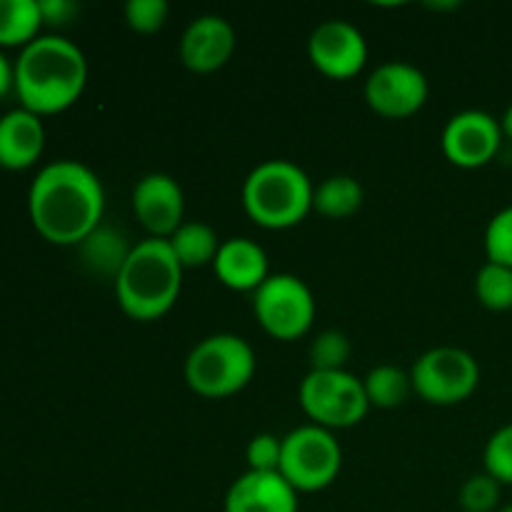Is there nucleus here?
<instances>
[{"label": "nucleus", "mask_w": 512, "mask_h": 512, "mask_svg": "<svg viewBox=\"0 0 512 512\" xmlns=\"http://www.w3.org/2000/svg\"><path fill=\"white\" fill-rule=\"evenodd\" d=\"M28 213L33 228L48 243L78 248L103 225V183L78 160H55L35 175L28 190Z\"/></svg>", "instance_id": "f257e3e1"}, {"label": "nucleus", "mask_w": 512, "mask_h": 512, "mask_svg": "<svg viewBox=\"0 0 512 512\" xmlns=\"http://www.w3.org/2000/svg\"><path fill=\"white\" fill-rule=\"evenodd\" d=\"M88 83L83 50L60 35H38L15 60V95L20 108L35 115L68 110Z\"/></svg>", "instance_id": "f03ea898"}, {"label": "nucleus", "mask_w": 512, "mask_h": 512, "mask_svg": "<svg viewBox=\"0 0 512 512\" xmlns=\"http://www.w3.org/2000/svg\"><path fill=\"white\" fill-rule=\"evenodd\" d=\"M183 288V265L163 238H145L133 245L115 278V298L128 318L150 323L170 313Z\"/></svg>", "instance_id": "7ed1b4c3"}, {"label": "nucleus", "mask_w": 512, "mask_h": 512, "mask_svg": "<svg viewBox=\"0 0 512 512\" xmlns=\"http://www.w3.org/2000/svg\"><path fill=\"white\" fill-rule=\"evenodd\" d=\"M315 185L300 165L273 158L255 165L243 183V208L265 230H288L313 210Z\"/></svg>", "instance_id": "20e7f679"}, {"label": "nucleus", "mask_w": 512, "mask_h": 512, "mask_svg": "<svg viewBox=\"0 0 512 512\" xmlns=\"http://www.w3.org/2000/svg\"><path fill=\"white\" fill-rule=\"evenodd\" d=\"M253 375V345L233 333L208 335L185 358V383L200 398H230L240 393Z\"/></svg>", "instance_id": "39448f33"}, {"label": "nucleus", "mask_w": 512, "mask_h": 512, "mask_svg": "<svg viewBox=\"0 0 512 512\" xmlns=\"http://www.w3.org/2000/svg\"><path fill=\"white\" fill-rule=\"evenodd\" d=\"M303 413L325 430H345L368 415L370 403L363 380L348 370H310L298 388Z\"/></svg>", "instance_id": "423d86ee"}, {"label": "nucleus", "mask_w": 512, "mask_h": 512, "mask_svg": "<svg viewBox=\"0 0 512 512\" xmlns=\"http://www.w3.org/2000/svg\"><path fill=\"white\" fill-rule=\"evenodd\" d=\"M343 450L335 435L320 425H300L283 438L278 473L300 493H320L338 480Z\"/></svg>", "instance_id": "0eeeda50"}, {"label": "nucleus", "mask_w": 512, "mask_h": 512, "mask_svg": "<svg viewBox=\"0 0 512 512\" xmlns=\"http://www.w3.org/2000/svg\"><path fill=\"white\" fill-rule=\"evenodd\" d=\"M253 313L260 328L275 340H298L313 328V290L290 273H270V278L253 293Z\"/></svg>", "instance_id": "6e6552de"}, {"label": "nucleus", "mask_w": 512, "mask_h": 512, "mask_svg": "<svg viewBox=\"0 0 512 512\" xmlns=\"http://www.w3.org/2000/svg\"><path fill=\"white\" fill-rule=\"evenodd\" d=\"M413 390L430 405H458L478 390L480 365L468 350L443 345L415 360Z\"/></svg>", "instance_id": "1a4fd4ad"}, {"label": "nucleus", "mask_w": 512, "mask_h": 512, "mask_svg": "<svg viewBox=\"0 0 512 512\" xmlns=\"http://www.w3.org/2000/svg\"><path fill=\"white\" fill-rule=\"evenodd\" d=\"M430 85L423 70L405 60L378 65L365 80V103L383 118L403 120L428 103Z\"/></svg>", "instance_id": "9d476101"}, {"label": "nucleus", "mask_w": 512, "mask_h": 512, "mask_svg": "<svg viewBox=\"0 0 512 512\" xmlns=\"http://www.w3.org/2000/svg\"><path fill=\"white\" fill-rule=\"evenodd\" d=\"M308 58L325 78L350 80L368 63V43L358 25L348 20H325L310 33Z\"/></svg>", "instance_id": "9b49d317"}, {"label": "nucleus", "mask_w": 512, "mask_h": 512, "mask_svg": "<svg viewBox=\"0 0 512 512\" xmlns=\"http://www.w3.org/2000/svg\"><path fill=\"white\" fill-rule=\"evenodd\" d=\"M500 143H503L500 120L495 115L485 113V110L455 113L445 123L443 138H440L445 158L465 170L488 165L498 155Z\"/></svg>", "instance_id": "f8f14e48"}, {"label": "nucleus", "mask_w": 512, "mask_h": 512, "mask_svg": "<svg viewBox=\"0 0 512 512\" xmlns=\"http://www.w3.org/2000/svg\"><path fill=\"white\" fill-rule=\"evenodd\" d=\"M133 213L150 238L168 240L185 223L183 188L165 173L143 175L133 188Z\"/></svg>", "instance_id": "ddd939ff"}, {"label": "nucleus", "mask_w": 512, "mask_h": 512, "mask_svg": "<svg viewBox=\"0 0 512 512\" xmlns=\"http://www.w3.org/2000/svg\"><path fill=\"white\" fill-rule=\"evenodd\" d=\"M235 28L223 15H200L180 38V60L193 73H215L235 53Z\"/></svg>", "instance_id": "4468645a"}, {"label": "nucleus", "mask_w": 512, "mask_h": 512, "mask_svg": "<svg viewBox=\"0 0 512 512\" xmlns=\"http://www.w3.org/2000/svg\"><path fill=\"white\" fill-rule=\"evenodd\" d=\"M225 512H298V490L280 473L240 475L225 495Z\"/></svg>", "instance_id": "2eb2a0df"}, {"label": "nucleus", "mask_w": 512, "mask_h": 512, "mask_svg": "<svg viewBox=\"0 0 512 512\" xmlns=\"http://www.w3.org/2000/svg\"><path fill=\"white\" fill-rule=\"evenodd\" d=\"M213 270L225 288L238 293H255L270 278L268 255L250 238L223 240L213 260Z\"/></svg>", "instance_id": "dca6fc26"}, {"label": "nucleus", "mask_w": 512, "mask_h": 512, "mask_svg": "<svg viewBox=\"0 0 512 512\" xmlns=\"http://www.w3.org/2000/svg\"><path fill=\"white\" fill-rule=\"evenodd\" d=\"M45 148V128L40 115L15 108L0 118V168L25 170L35 165Z\"/></svg>", "instance_id": "f3484780"}, {"label": "nucleus", "mask_w": 512, "mask_h": 512, "mask_svg": "<svg viewBox=\"0 0 512 512\" xmlns=\"http://www.w3.org/2000/svg\"><path fill=\"white\" fill-rule=\"evenodd\" d=\"M78 250L83 263L88 265L93 273L108 275V278L115 280L118 278L120 268H123V263L128 260L133 245L125 243L123 233L100 225V228H95L93 233L78 245Z\"/></svg>", "instance_id": "a211bd4d"}, {"label": "nucleus", "mask_w": 512, "mask_h": 512, "mask_svg": "<svg viewBox=\"0 0 512 512\" xmlns=\"http://www.w3.org/2000/svg\"><path fill=\"white\" fill-rule=\"evenodd\" d=\"M178 263L185 268H203L213 265L215 255L220 250V238L208 223L200 220H185L178 230L168 238Z\"/></svg>", "instance_id": "6ab92c4d"}, {"label": "nucleus", "mask_w": 512, "mask_h": 512, "mask_svg": "<svg viewBox=\"0 0 512 512\" xmlns=\"http://www.w3.org/2000/svg\"><path fill=\"white\" fill-rule=\"evenodd\" d=\"M363 198V185L353 175H330L315 188L313 210L323 218L345 220L358 213Z\"/></svg>", "instance_id": "aec40b11"}, {"label": "nucleus", "mask_w": 512, "mask_h": 512, "mask_svg": "<svg viewBox=\"0 0 512 512\" xmlns=\"http://www.w3.org/2000/svg\"><path fill=\"white\" fill-rule=\"evenodd\" d=\"M43 25L38 0H0V48H25Z\"/></svg>", "instance_id": "412c9836"}, {"label": "nucleus", "mask_w": 512, "mask_h": 512, "mask_svg": "<svg viewBox=\"0 0 512 512\" xmlns=\"http://www.w3.org/2000/svg\"><path fill=\"white\" fill-rule=\"evenodd\" d=\"M363 388L365 395H368L370 408L375 405V408L383 410L400 408L410 398V393H415L410 373H405L398 365H378V368H373L363 378Z\"/></svg>", "instance_id": "4be33fe9"}, {"label": "nucleus", "mask_w": 512, "mask_h": 512, "mask_svg": "<svg viewBox=\"0 0 512 512\" xmlns=\"http://www.w3.org/2000/svg\"><path fill=\"white\" fill-rule=\"evenodd\" d=\"M475 295L488 310L512 308V268L500 263H485L475 275Z\"/></svg>", "instance_id": "5701e85b"}, {"label": "nucleus", "mask_w": 512, "mask_h": 512, "mask_svg": "<svg viewBox=\"0 0 512 512\" xmlns=\"http://www.w3.org/2000/svg\"><path fill=\"white\" fill-rule=\"evenodd\" d=\"M353 345L340 330H323L310 343V370H345Z\"/></svg>", "instance_id": "b1692460"}, {"label": "nucleus", "mask_w": 512, "mask_h": 512, "mask_svg": "<svg viewBox=\"0 0 512 512\" xmlns=\"http://www.w3.org/2000/svg\"><path fill=\"white\" fill-rule=\"evenodd\" d=\"M500 495H503V485L488 473L470 475L463 485H460L458 503L463 512H498Z\"/></svg>", "instance_id": "393cba45"}, {"label": "nucleus", "mask_w": 512, "mask_h": 512, "mask_svg": "<svg viewBox=\"0 0 512 512\" xmlns=\"http://www.w3.org/2000/svg\"><path fill=\"white\" fill-rule=\"evenodd\" d=\"M483 460L485 473L493 475L500 485H512V423L490 435Z\"/></svg>", "instance_id": "a878e982"}, {"label": "nucleus", "mask_w": 512, "mask_h": 512, "mask_svg": "<svg viewBox=\"0 0 512 512\" xmlns=\"http://www.w3.org/2000/svg\"><path fill=\"white\" fill-rule=\"evenodd\" d=\"M485 255L490 263L512 268V205L498 210L485 228Z\"/></svg>", "instance_id": "bb28decb"}, {"label": "nucleus", "mask_w": 512, "mask_h": 512, "mask_svg": "<svg viewBox=\"0 0 512 512\" xmlns=\"http://www.w3.org/2000/svg\"><path fill=\"white\" fill-rule=\"evenodd\" d=\"M170 5L165 0H128L125 3V23L140 35H153L168 23Z\"/></svg>", "instance_id": "cd10ccee"}, {"label": "nucleus", "mask_w": 512, "mask_h": 512, "mask_svg": "<svg viewBox=\"0 0 512 512\" xmlns=\"http://www.w3.org/2000/svg\"><path fill=\"white\" fill-rule=\"evenodd\" d=\"M280 455H283V438L273 433H258L245 448L248 470L255 473H278Z\"/></svg>", "instance_id": "c85d7f7f"}, {"label": "nucleus", "mask_w": 512, "mask_h": 512, "mask_svg": "<svg viewBox=\"0 0 512 512\" xmlns=\"http://www.w3.org/2000/svg\"><path fill=\"white\" fill-rule=\"evenodd\" d=\"M38 5L43 23L48 25H65L78 13V5L70 3V0H38Z\"/></svg>", "instance_id": "c756f323"}, {"label": "nucleus", "mask_w": 512, "mask_h": 512, "mask_svg": "<svg viewBox=\"0 0 512 512\" xmlns=\"http://www.w3.org/2000/svg\"><path fill=\"white\" fill-rule=\"evenodd\" d=\"M10 90H15V63H10L0 50V98H5Z\"/></svg>", "instance_id": "7c9ffc66"}, {"label": "nucleus", "mask_w": 512, "mask_h": 512, "mask_svg": "<svg viewBox=\"0 0 512 512\" xmlns=\"http://www.w3.org/2000/svg\"><path fill=\"white\" fill-rule=\"evenodd\" d=\"M500 128H503V135H508L512 140V105H508V110H505L503 118H500Z\"/></svg>", "instance_id": "2f4dec72"}, {"label": "nucleus", "mask_w": 512, "mask_h": 512, "mask_svg": "<svg viewBox=\"0 0 512 512\" xmlns=\"http://www.w3.org/2000/svg\"><path fill=\"white\" fill-rule=\"evenodd\" d=\"M498 512H512V503L510 505H503V508H498Z\"/></svg>", "instance_id": "473e14b6"}]
</instances>
